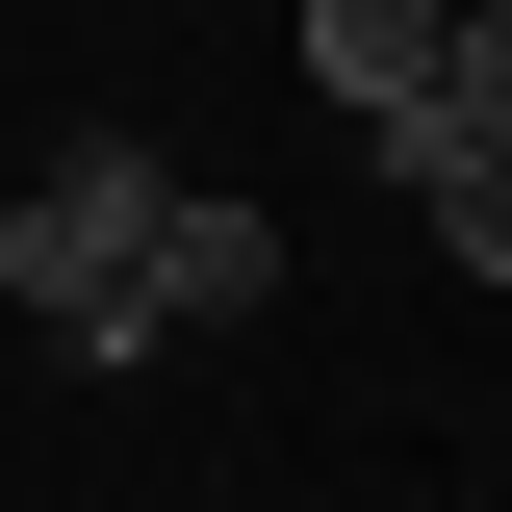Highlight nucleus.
Here are the masks:
<instances>
[{
  "instance_id": "nucleus-1",
  "label": "nucleus",
  "mask_w": 512,
  "mask_h": 512,
  "mask_svg": "<svg viewBox=\"0 0 512 512\" xmlns=\"http://www.w3.org/2000/svg\"><path fill=\"white\" fill-rule=\"evenodd\" d=\"M154 205H180V180H154V154H128V128H77L52 180L0 205V282H26V308H52L77 359H103V333H128V282H154Z\"/></svg>"
},
{
  "instance_id": "nucleus-2",
  "label": "nucleus",
  "mask_w": 512,
  "mask_h": 512,
  "mask_svg": "<svg viewBox=\"0 0 512 512\" xmlns=\"http://www.w3.org/2000/svg\"><path fill=\"white\" fill-rule=\"evenodd\" d=\"M231 308H282V205L180 180V205H154V282H128V333H103V359H154V333H231Z\"/></svg>"
},
{
  "instance_id": "nucleus-3",
  "label": "nucleus",
  "mask_w": 512,
  "mask_h": 512,
  "mask_svg": "<svg viewBox=\"0 0 512 512\" xmlns=\"http://www.w3.org/2000/svg\"><path fill=\"white\" fill-rule=\"evenodd\" d=\"M436 52H461V0H308V77H333L359 128H410V103H436Z\"/></svg>"
},
{
  "instance_id": "nucleus-4",
  "label": "nucleus",
  "mask_w": 512,
  "mask_h": 512,
  "mask_svg": "<svg viewBox=\"0 0 512 512\" xmlns=\"http://www.w3.org/2000/svg\"><path fill=\"white\" fill-rule=\"evenodd\" d=\"M384 180H410V231H436L461 282H512V154H461V128H384Z\"/></svg>"
},
{
  "instance_id": "nucleus-5",
  "label": "nucleus",
  "mask_w": 512,
  "mask_h": 512,
  "mask_svg": "<svg viewBox=\"0 0 512 512\" xmlns=\"http://www.w3.org/2000/svg\"><path fill=\"white\" fill-rule=\"evenodd\" d=\"M410 128H461V154H512V0H461V52H436V103Z\"/></svg>"
}]
</instances>
